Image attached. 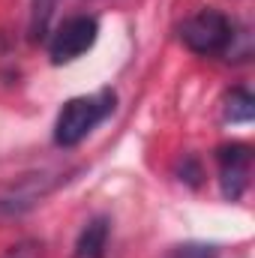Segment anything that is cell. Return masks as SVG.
<instances>
[{
	"mask_svg": "<svg viewBox=\"0 0 255 258\" xmlns=\"http://www.w3.org/2000/svg\"><path fill=\"white\" fill-rule=\"evenodd\" d=\"M114 90H99V93H90V96H75L69 99L57 120H54V144L57 147H75L81 144L93 129L99 126L111 111H114Z\"/></svg>",
	"mask_w": 255,
	"mask_h": 258,
	"instance_id": "obj_1",
	"label": "cell"
},
{
	"mask_svg": "<svg viewBox=\"0 0 255 258\" xmlns=\"http://www.w3.org/2000/svg\"><path fill=\"white\" fill-rule=\"evenodd\" d=\"M234 27L219 9H201L180 24V39L195 54H222L231 45Z\"/></svg>",
	"mask_w": 255,
	"mask_h": 258,
	"instance_id": "obj_2",
	"label": "cell"
},
{
	"mask_svg": "<svg viewBox=\"0 0 255 258\" xmlns=\"http://www.w3.org/2000/svg\"><path fill=\"white\" fill-rule=\"evenodd\" d=\"M99 36V24L93 15H72L66 18L63 24L51 33L48 39V57L51 63L60 66V63H72L75 57H81L84 51L93 48Z\"/></svg>",
	"mask_w": 255,
	"mask_h": 258,
	"instance_id": "obj_3",
	"label": "cell"
},
{
	"mask_svg": "<svg viewBox=\"0 0 255 258\" xmlns=\"http://www.w3.org/2000/svg\"><path fill=\"white\" fill-rule=\"evenodd\" d=\"M216 162H219V186L228 201H237L249 186V171H252V150L249 144H222L216 150Z\"/></svg>",
	"mask_w": 255,
	"mask_h": 258,
	"instance_id": "obj_4",
	"label": "cell"
},
{
	"mask_svg": "<svg viewBox=\"0 0 255 258\" xmlns=\"http://www.w3.org/2000/svg\"><path fill=\"white\" fill-rule=\"evenodd\" d=\"M105 243H108V219L96 216L81 228L72 258H102L105 255Z\"/></svg>",
	"mask_w": 255,
	"mask_h": 258,
	"instance_id": "obj_5",
	"label": "cell"
},
{
	"mask_svg": "<svg viewBox=\"0 0 255 258\" xmlns=\"http://www.w3.org/2000/svg\"><path fill=\"white\" fill-rule=\"evenodd\" d=\"M225 120L228 123H249L255 117V96L246 87H234L231 93H225Z\"/></svg>",
	"mask_w": 255,
	"mask_h": 258,
	"instance_id": "obj_6",
	"label": "cell"
},
{
	"mask_svg": "<svg viewBox=\"0 0 255 258\" xmlns=\"http://www.w3.org/2000/svg\"><path fill=\"white\" fill-rule=\"evenodd\" d=\"M51 6H54V0H36L33 3V21H30V36L33 39H42L45 36L48 18H51Z\"/></svg>",
	"mask_w": 255,
	"mask_h": 258,
	"instance_id": "obj_7",
	"label": "cell"
},
{
	"mask_svg": "<svg viewBox=\"0 0 255 258\" xmlns=\"http://www.w3.org/2000/svg\"><path fill=\"white\" fill-rule=\"evenodd\" d=\"M168 258H216V246H210V243H183Z\"/></svg>",
	"mask_w": 255,
	"mask_h": 258,
	"instance_id": "obj_8",
	"label": "cell"
},
{
	"mask_svg": "<svg viewBox=\"0 0 255 258\" xmlns=\"http://www.w3.org/2000/svg\"><path fill=\"white\" fill-rule=\"evenodd\" d=\"M6 258H42V246L39 243H33V240H27V243H18V246H12Z\"/></svg>",
	"mask_w": 255,
	"mask_h": 258,
	"instance_id": "obj_9",
	"label": "cell"
}]
</instances>
